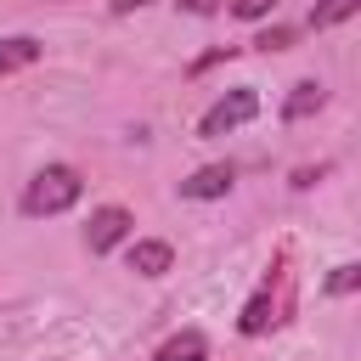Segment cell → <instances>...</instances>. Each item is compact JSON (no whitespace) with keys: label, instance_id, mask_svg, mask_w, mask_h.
I'll return each mask as SVG.
<instances>
[{"label":"cell","instance_id":"6da1fadb","mask_svg":"<svg viewBox=\"0 0 361 361\" xmlns=\"http://www.w3.org/2000/svg\"><path fill=\"white\" fill-rule=\"evenodd\" d=\"M79 192H85V180H79V169H73V164H45V169L23 186V214H28V220L62 214V209H73V203H79Z\"/></svg>","mask_w":361,"mask_h":361},{"label":"cell","instance_id":"7a4b0ae2","mask_svg":"<svg viewBox=\"0 0 361 361\" xmlns=\"http://www.w3.org/2000/svg\"><path fill=\"white\" fill-rule=\"evenodd\" d=\"M254 113H259V96H254L248 85H243V90H226V96H220V102H214V107L203 113V124H197V130H203V135H226V130L248 124Z\"/></svg>","mask_w":361,"mask_h":361},{"label":"cell","instance_id":"3957f363","mask_svg":"<svg viewBox=\"0 0 361 361\" xmlns=\"http://www.w3.org/2000/svg\"><path fill=\"white\" fill-rule=\"evenodd\" d=\"M130 209H118V203H102L96 214H90V226H85V248L90 254H107V248H118L124 237H130Z\"/></svg>","mask_w":361,"mask_h":361},{"label":"cell","instance_id":"277c9868","mask_svg":"<svg viewBox=\"0 0 361 361\" xmlns=\"http://www.w3.org/2000/svg\"><path fill=\"white\" fill-rule=\"evenodd\" d=\"M231 164H203L197 175H186L180 180V197H192V203H209V197H226L231 192Z\"/></svg>","mask_w":361,"mask_h":361},{"label":"cell","instance_id":"5b68a950","mask_svg":"<svg viewBox=\"0 0 361 361\" xmlns=\"http://www.w3.org/2000/svg\"><path fill=\"white\" fill-rule=\"evenodd\" d=\"M124 259H130V271H135V276H164V271L175 265V248H169V243H158V237H147V243H130V254H124Z\"/></svg>","mask_w":361,"mask_h":361},{"label":"cell","instance_id":"8992f818","mask_svg":"<svg viewBox=\"0 0 361 361\" xmlns=\"http://www.w3.org/2000/svg\"><path fill=\"white\" fill-rule=\"evenodd\" d=\"M152 361H209V338L197 333V327H180L175 338H164L158 344V355Z\"/></svg>","mask_w":361,"mask_h":361},{"label":"cell","instance_id":"52a82bcc","mask_svg":"<svg viewBox=\"0 0 361 361\" xmlns=\"http://www.w3.org/2000/svg\"><path fill=\"white\" fill-rule=\"evenodd\" d=\"M322 102H327V90H322L316 79H299V85H293V96L282 102V118H288V124H299V118L322 113Z\"/></svg>","mask_w":361,"mask_h":361},{"label":"cell","instance_id":"ba28073f","mask_svg":"<svg viewBox=\"0 0 361 361\" xmlns=\"http://www.w3.org/2000/svg\"><path fill=\"white\" fill-rule=\"evenodd\" d=\"M34 62H39V39H28V34L0 39V79H6V73H23V68H34Z\"/></svg>","mask_w":361,"mask_h":361},{"label":"cell","instance_id":"9c48e42d","mask_svg":"<svg viewBox=\"0 0 361 361\" xmlns=\"http://www.w3.org/2000/svg\"><path fill=\"white\" fill-rule=\"evenodd\" d=\"M271 322H276V316H271V282H265V288H259V293H254V299L243 305V316H237V327H243L248 338H259V333H265Z\"/></svg>","mask_w":361,"mask_h":361},{"label":"cell","instance_id":"30bf717a","mask_svg":"<svg viewBox=\"0 0 361 361\" xmlns=\"http://www.w3.org/2000/svg\"><path fill=\"white\" fill-rule=\"evenodd\" d=\"M361 11V0H316L310 6V28H338L344 17H355Z\"/></svg>","mask_w":361,"mask_h":361},{"label":"cell","instance_id":"8fae6325","mask_svg":"<svg viewBox=\"0 0 361 361\" xmlns=\"http://www.w3.org/2000/svg\"><path fill=\"white\" fill-rule=\"evenodd\" d=\"M361 288V259L355 265H338L333 276H327V293H355Z\"/></svg>","mask_w":361,"mask_h":361},{"label":"cell","instance_id":"7c38bea8","mask_svg":"<svg viewBox=\"0 0 361 361\" xmlns=\"http://www.w3.org/2000/svg\"><path fill=\"white\" fill-rule=\"evenodd\" d=\"M271 11H276V0H231V17H243V23H259Z\"/></svg>","mask_w":361,"mask_h":361},{"label":"cell","instance_id":"4fadbf2b","mask_svg":"<svg viewBox=\"0 0 361 361\" xmlns=\"http://www.w3.org/2000/svg\"><path fill=\"white\" fill-rule=\"evenodd\" d=\"M254 45H259V51H282V45H293V34H288V28H265Z\"/></svg>","mask_w":361,"mask_h":361},{"label":"cell","instance_id":"5bb4252c","mask_svg":"<svg viewBox=\"0 0 361 361\" xmlns=\"http://www.w3.org/2000/svg\"><path fill=\"white\" fill-rule=\"evenodd\" d=\"M180 11H192V17H209V11H220V0H180Z\"/></svg>","mask_w":361,"mask_h":361},{"label":"cell","instance_id":"9a60e30c","mask_svg":"<svg viewBox=\"0 0 361 361\" xmlns=\"http://www.w3.org/2000/svg\"><path fill=\"white\" fill-rule=\"evenodd\" d=\"M141 6H147V0H113V11H118V17H124V11H141Z\"/></svg>","mask_w":361,"mask_h":361}]
</instances>
